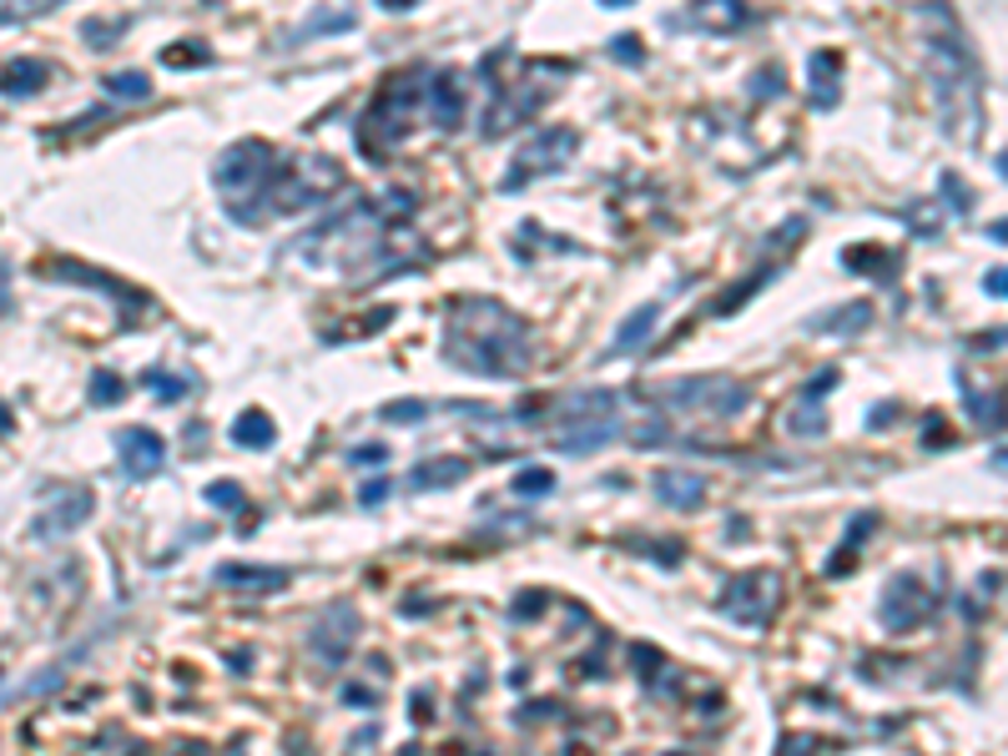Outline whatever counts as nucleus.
<instances>
[{
	"instance_id": "1",
	"label": "nucleus",
	"mask_w": 1008,
	"mask_h": 756,
	"mask_svg": "<svg viewBox=\"0 0 1008 756\" xmlns=\"http://www.w3.org/2000/svg\"><path fill=\"white\" fill-rule=\"evenodd\" d=\"M913 31L923 40V56H928L944 131L958 137V142H973L983 127V61L973 51L969 31H963V21H958V11L948 0H917Z\"/></svg>"
},
{
	"instance_id": "2",
	"label": "nucleus",
	"mask_w": 1008,
	"mask_h": 756,
	"mask_svg": "<svg viewBox=\"0 0 1008 756\" xmlns=\"http://www.w3.org/2000/svg\"><path fill=\"white\" fill-rule=\"evenodd\" d=\"M535 353L530 323L495 298H454L444 318V358L474 378H514Z\"/></svg>"
},
{
	"instance_id": "3",
	"label": "nucleus",
	"mask_w": 1008,
	"mask_h": 756,
	"mask_svg": "<svg viewBox=\"0 0 1008 756\" xmlns=\"http://www.w3.org/2000/svg\"><path fill=\"white\" fill-rule=\"evenodd\" d=\"M424 92H429V71L424 66H404V71H393L379 86L373 106L358 117V146H364L368 162H383L414 131V121L424 117Z\"/></svg>"
},
{
	"instance_id": "4",
	"label": "nucleus",
	"mask_w": 1008,
	"mask_h": 756,
	"mask_svg": "<svg viewBox=\"0 0 1008 756\" xmlns=\"http://www.w3.org/2000/svg\"><path fill=\"white\" fill-rule=\"evenodd\" d=\"M277 167H283V152L258 137L248 142H233L217 157V192H223L227 212L237 222H268V197H273V182H277Z\"/></svg>"
},
{
	"instance_id": "5",
	"label": "nucleus",
	"mask_w": 1008,
	"mask_h": 756,
	"mask_svg": "<svg viewBox=\"0 0 1008 756\" xmlns=\"http://www.w3.org/2000/svg\"><path fill=\"white\" fill-rule=\"evenodd\" d=\"M651 404H661L666 414H707V418H732L736 409H747V383H736L726 374H691L676 383H651L641 389Z\"/></svg>"
},
{
	"instance_id": "6",
	"label": "nucleus",
	"mask_w": 1008,
	"mask_h": 756,
	"mask_svg": "<svg viewBox=\"0 0 1008 756\" xmlns=\"http://www.w3.org/2000/svg\"><path fill=\"white\" fill-rule=\"evenodd\" d=\"M576 152H580L576 127H545V131H535V137H524V146L510 157L505 177H499V192H524L535 177H545V172H560L565 162L576 157Z\"/></svg>"
},
{
	"instance_id": "7",
	"label": "nucleus",
	"mask_w": 1008,
	"mask_h": 756,
	"mask_svg": "<svg viewBox=\"0 0 1008 756\" xmlns=\"http://www.w3.org/2000/svg\"><path fill=\"white\" fill-rule=\"evenodd\" d=\"M782 605V575L776 570H751V575H732L726 590H721V611L732 615L736 626H767Z\"/></svg>"
},
{
	"instance_id": "8",
	"label": "nucleus",
	"mask_w": 1008,
	"mask_h": 756,
	"mask_svg": "<svg viewBox=\"0 0 1008 756\" xmlns=\"http://www.w3.org/2000/svg\"><path fill=\"white\" fill-rule=\"evenodd\" d=\"M933 611H938V590H928L917 575H892L882 600H878V621H882V630H892V636L928 626Z\"/></svg>"
},
{
	"instance_id": "9",
	"label": "nucleus",
	"mask_w": 1008,
	"mask_h": 756,
	"mask_svg": "<svg viewBox=\"0 0 1008 756\" xmlns=\"http://www.w3.org/2000/svg\"><path fill=\"white\" fill-rule=\"evenodd\" d=\"M358 636H364V621H358L354 605H328L308 626V651H313L318 665H343L354 655Z\"/></svg>"
},
{
	"instance_id": "10",
	"label": "nucleus",
	"mask_w": 1008,
	"mask_h": 756,
	"mask_svg": "<svg viewBox=\"0 0 1008 756\" xmlns=\"http://www.w3.org/2000/svg\"><path fill=\"white\" fill-rule=\"evenodd\" d=\"M545 102H550V86L539 81V66H535L520 92H495V106H489V117H485V137H505V131H514L520 121L535 117Z\"/></svg>"
},
{
	"instance_id": "11",
	"label": "nucleus",
	"mask_w": 1008,
	"mask_h": 756,
	"mask_svg": "<svg viewBox=\"0 0 1008 756\" xmlns=\"http://www.w3.org/2000/svg\"><path fill=\"white\" fill-rule=\"evenodd\" d=\"M117 454H121V474L127 480H152L167 464V439L157 429H121Z\"/></svg>"
},
{
	"instance_id": "12",
	"label": "nucleus",
	"mask_w": 1008,
	"mask_h": 756,
	"mask_svg": "<svg viewBox=\"0 0 1008 756\" xmlns=\"http://www.w3.org/2000/svg\"><path fill=\"white\" fill-rule=\"evenodd\" d=\"M424 111L439 131H454L464 121V76H459L454 66H439L429 71V92H424Z\"/></svg>"
},
{
	"instance_id": "13",
	"label": "nucleus",
	"mask_w": 1008,
	"mask_h": 756,
	"mask_svg": "<svg viewBox=\"0 0 1008 756\" xmlns=\"http://www.w3.org/2000/svg\"><path fill=\"white\" fill-rule=\"evenodd\" d=\"M626 434V418L610 414V418H580V424H560V429L550 434V444L560 449V454H595V449H605L610 439H620Z\"/></svg>"
},
{
	"instance_id": "14",
	"label": "nucleus",
	"mask_w": 1008,
	"mask_h": 756,
	"mask_svg": "<svg viewBox=\"0 0 1008 756\" xmlns=\"http://www.w3.org/2000/svg\"><path fill=\"white\" fill-rule=\"evenodd\" d=\"M288 580H293L288 565H242V560L217 565V586H227V590H258V595H277V590H288Z\"/></svg>"
},
{
	"instance_id": "15",
	"label": "nucleus",
	"mask_w": 1008,
	"mask_h": 756,
	"mask_svg": "<svg viewBox=\"0 0 1008 756\" xmlns=\"http://www.w3.org/2000/svg\"><path fill=\"white\" fill-rule=\"evenodd\" d=\"M40 273L46 277H61V283H92V287H102V293H117V303L121 308H146V293H137V287H127V283H117L111 273H96V268H81V262H40Z\"/></svg>"
},
{
	"instance_id": "16",
	"label": "nucleus",
	"mask_w": 1008,
	"mask_h": 756,
	"mask_svg": "<svg viewBox=\"0 0 1008 756\" xmlns=\"http://www.w3.org/2000/svg\"><path fill=\"white\" fill-rule=\"evenodd\" d=\"M470 480V459L459 454H439V459H424V464H414L408 470V489L414 495H439V489H454V484Z\"/></svg>"
},
{
	"instance_id": "17",
	"label": "nucleus",
	"mask_w": 1008,
	"mask_h": 756,
	"mask_svg": "<svg viewBox=\"0 0 1008 756\" xmlns=\"http://www.w3.org/2000/svg\"><path fill=\"white\" fill-rule=\"evenodd\" d=\"M620 409V393L616 389H580V393H565L560 404H555V429L560 424H580V418H610Z\"/></svg>"
},
{
	"instance_id": "18",
	"label": "nucleus",
	"mask_w": 1008,
	"mask_h": 756,
	"mask_svg": "<svg viewBox=\"0 0 1008 756\" xmlns=\"http://www.w3.org/2000/svg\"><path fill=\"white\" fill-rule=\"evenodd\" d=\"M86 520H92V495H86V489H76V495H66V505H51L36 524H31V540L71 535V530H76V524H86Z\"/></svg>"
},
{
	"instance_id": "19",
	"label": "nucleus",
	"mask_w": 1008,
	"mask_h": 756,
	"mask_svg": "<svg viewBox=\"0 0 1008 756\" xmlns=\"http://www.w3.org/2000/svg\"><path fill=\"white\" fill-rule=\"evenodd\" d=\"M842 268H847V273L873 277V283H892V277L903 273V258H898L892 248H873V243H852V248H842Z\"/></svg>"
},
{
	"instance_id": "20",
	"label": "nucleus",
	"mask_w": 1008,
	"mask_h": 756,
	"mask_svg": "<svg viewBox=\"0 0 1008 756\" xmlns=\"http://www.w3.org/2000/svg\"><path fill=\"white\" fill-rule=\"evenodd\" d=\"M691 26H701V31H742L751 21V5L747 0H691Z\"/></svg>"
},
{
	"instance_id": "21",
	"label": "nucleus",
	"mask_w": 1008,
	"mask_h": 756,
	"mask_svg": "<svg viewBox=\"0 0 1008 756\" xmlns=\"http://www.w3.org/2000/svg\"><path fill=\"white\" fill-rule=\"evenodd\" d=\"M867 323H873V303H867V298L842 303V308H827V314L807 318V328H813V333H832V339H857Z\"/></svg>"
},
{
	"instance_id": "22",
	"label": "nucleus",
	"mask_w": 1008,
	"mask_h": 756,
	"mask_svg": "<svg viewBox=\"0 0 1008 756\" xmlns=\"http://www.w3.org/2000/svg\"><path fill=\"white\" fill-rule=\"evenodd\" d=\"M655 495H661V505L671 509H701V499H707V480L691 470H661L655 474Z\"/></svg>"
},
{
	"instance_id": "23",
	"label": "nucleus",
	"mask_w": 1008,
	"mask_h": 756,
	"mask_svg": "<svg viewBox=\"0 0 1008 756\" xmlns=\"http://www.w3.org/2000/svg\"><path fill=\"white\" fill-rule=\"evenodd\" d=\"M958 389H963V404L973 409L983 434H1004L1008 429V389L1004 393H979L969 374H958Z\"/></svg>"
},
{
	"instance_id": "24",
	"label": "nucleus",
	"mask_w": 1008,
	"mask_h": 756,
	"mask_svg": "<svg viewBox=\"0 0 1008 756\" xmlns=\"http://www.w3.org/2000/svg\"><path fill=\"white\" fill-rule=\"evenodd\" d=\"M807 76H813V106L817 111L838 106V96H842V51H813Z\"/></svg>"
},
{
	"instance_id": "25",
	"label": "nucleus",
	"mask_w": 1008,
	"mask_h": 756,
	"mask_svg": "<svg viewBox=\"0 0 1008 756\" xmlns=\"http://www.w3.org/2000/svg\"><path fill=\"white\" fill-rule=\"evenodd\" d=\"M46 81H51V66L36 61V56H21V61H11L5 71H0V96L26 102V96H36Z\"/></svg>"
},
{
	"instance_id": "26",
	"label": "nucleus",
	"mask_w": 1008,
	"mask_h": 756,
	"mask_svg": "<svg viewBox=\"0 0 1008 756\" xmlns=\"http://www.w3.org/2000/svg\"><path fill=\"white\" fill-rule=\"evenodd\" d=\"M661 323V303H641L636 314L626 318V323L616 328V343H610V358H620V353H641L645 343H651V328Z\"/></svg>"
},
{
	"instance_id": "27",
	"label": "nucleus",
	"mask_w": 1008,
	"mask_h": 756,
	"mask_svg": "<svg viewBox=\"0 0 1008 756\" xmlns=\"http://www.w3.org/2000/svg\"><path fill=\"white\" fill-rule=\"evenodd\" d=\"M233 444H242V449H273L277 444V424L262 409H248V414L233 418Z\"/></svg>"
},
{
	"instance_id": "28",
	"label": "nucleus",
	"mask_w": 1008,
	"mask_h": 756,
	"mask_svg": "<svg viewBox=\"0 0 1008 756\" xmlns=\"http://www.w3.org/2000/svg\"><path fill=\"white\" fill-rule=\"evenodd\" d=\"M782 429H786V434H797V439H822V434H827V414H822V404L802 393L797 404H792V409L782 414Z\"/></svg>"
},
{
	"instance_id": "29",
	"label": "nucleus",
	"mask_w": 1008,
	"mask_h": 756,
	"mask_svg": "<svg viewBox=\"0 0 1008 756\" xmlns=\"http://www.w3.org/2000/svg\"><path fill=\"white\" fill-rule=\"evenodd\" d=\"M873 524H878V515H852V524H847V535H842V550L827 560V575H842L852 565V555L863 550V535H873Z\"/></svg>"
},
{
	"instance_id": "30",
	"label": "nucleus",
	"mask_w": 1008,
	"mask_h": 756,
	"mask_svg": "<svg viewBox=\"0 0 1008 756\" xmlns=\"http://www.w3.org/2000/svg\"><path fill=\"white\" fill-rule=\"evenodd\" d=\"M772 277H776V262H761L757 273H751L747 283H736L732 293H726V298H721L716 308H711V314H736V308H742V303H751V293H761V287L772 283Z\"/></svg>"
},
{
	"instance_id": "31",
	"label": "nucleus",
	"mask_w": 1008,
	"mask_h": 756,
	"mask_svg": "<svg viewBox=\"0 0 1008 756\" xmlns=\"http://www.w3.org/2000/svg\"><path fill=\"white\" fill-rule=\"evenodd\" d=\"M106 96H121V102H142V96H152V81L142 76V71H117V76L102 81Z\"/></svg>"
},
{
	"instance_id": "32",
	"label": "nucleus",
	"mask_w": 1008,
	"mask_h": 756,
	"mask_svg": "<svg viewBox=\"0 0 1008 756\" xmlns=\"http://www.w3.org/2000/svg\"><path fill=\"white\" fill-rule=\"evenodd\" d=\"M333 31H354V15L348 11H318V21L293 31V40H313V36H333Z\"/></svg>"
},
{
	"instance_id": "33",
	"label": "nucleus",
	"mask_w": 1008,
	"mask_h": 756,
	"mask_svg": "<svg viewBox=\"0 0 1008 756\" xmlns=\"http://www.w3.org/2000/svg\"><path fill=\"white\" fill-rule=\"evenodd\" d=\"M61 0H0V26H15V21H36V15L56 11Z\"/></svg>"
},
{
	"instance_id": "34",
	"label": "nucleus",
	"mask_w": 1008,
	"mask_h": 756,
	"mask_svg": "<svg viewBox=\"0 0 1008 756\" xmlns=\"http://www.w3.org/2000/svg\"><path fill=\"white\" fill-rule=\"evenodd\" d=\"M207 505L223 509V515H242V509H248V495H242V484L217 480V484H207Z\"/></svg>"
},
{
	"instance_id": "35",
	"label": "nucleus",
	"mask_w": 1008,
	"mask_h": 756,
	"mask_svg": "<svg viewBox=\"0 0 1008 756\" xmlns=\"http://www.w3.org/2000/svg\"><path fill=\"white\" fill-rule=\"evenodd\" d=\"M86 399H92V404H102V409H111V404H121V399H127V383H121L117 374H92V389H86Z\"/></svg>"
},
{
	"instance_id": "36",
	"label": "nucleus",
	"mask_w": 1008,
	"mask_h": 756,
	"mask_svg": "<svg viewBox=\"0 0 1008 756\" xmlns=\"http://www.w3.org/2000/svg\"><path fill=\"white\" fill-rule=\"evenodd\" d=\"M379 418H389V424H419V418H429V404L424 399H389L379 409Z\"/></svg>"
},
{
	"instance_id": "37",
	"label": "nucleus",
	"mask_w": 1008,
	"mask_h": 756,
	"mask_svg": "<svg viewBox=\"0 0 1008 756\" xmlns=\"http://www.w3.org/2000/svg\"><path fill=\"white\" fill-rule=\"evenodd\" d=\"M510 489H514L520 499H530V495H550V489H555V474H550V470H520V474L510 480Z\"/></svg>"
},
{
	"instance_id": "38",
	"label": "nucleus",
	"mask_w": 1008,
	"mask_h": 756,
	"mask_svg": "<svg viewBox=\"0 0 1008 756\" xmlns=\"http://www.w3.org/2000/svg\"><path fill=\"white\" fill-rule=\"evenodd\" d=\"M162 61L167 66H212V56H207V46H202V40H177V46H167V51H162Z\"/></svg>"
},
{
	"instance_id": "39",
	"label": "nucleus",
	"mask_w": 1008,
	"mask_h": 756,
	"mask_svg": "<svg viewBox=\"0 0 1008 756\" xmlns=\"http://www.w3.org/2000/svg\"><path fill=\"white\" fill-rule=\"evenodd\" d=\"M776 756H827V746H822V736L792 731V736H782V742H776Z\"/></svg>"
},
{
	"instance_id": "40",
	"label": "nucleus",
	"mask_w": 1008,
	"mask_h": 756,
	"mask_svg": "<svg viewBox=\"0 0 1008 756\" xmlns=\"http://www.w3.org/2000/svg\"><path fill=\"white\" fill-rule=\"evenodd\" d=\"M142 383L157 393V399H182V393H187V378H171V374H162V368L142 374Z\"/></svg>"
},
{
	"instance_id": "41",
	"label": "nucleus",
	"mask_w": 1008,
	"mask_h": 756,
	"mask_svg": "<svg viewBox=\"0 0 1008 756\" xmlns=\"http://www.w3.org/2000/svg\"><path fill=\"white\" fill-rule=\"evenodd\" d=\"M348 464L354 470H383L389 464V444H358L354 454H348Z\"/></svg>"
},
{
	"instance_id": "42",
	"label": "nucleus",
	"mask_w": 1008,
	"mask_h": 756,
	"mask_svg": "<svg viewBox=\"0 0 1008 756\" xmlns=\"http://www.w3.org/2000/svg\"><path fill=\"white\" fill-rule=\"evenodd\" d=\"M944 202L953 212H969L973 208V192L963 187V177H958V172H944Z\"/></svg>"
},
{
	"instance_id": "43",
	"label": "nucleus",
	"mask_w": 1008,
	"mask_h": 756,
	"mask_svg": "<svg viewBox=\"0 0 1008 756\" xmlns=\"http://www.w3.org/2000/svg\"><path fill=\"white\" fill-rule=\"evenodd\" d=\"M838 378H842V368H817V374L802 383V393H807V399H822V393L838 389Z\"/></svg>"
},
{
	"instance_id": "44",
	"label": "nucleus",
	"mask_w": 1008,
	"mask_h": 756,
	"mask_svg": "<svg viewBox=\"0 0 1008 756\" xmlns=\"http://www.w3.org/2000/svg\"><path fill=\"white\" fill-rule=\"evenodd\" d=\"M610 56H616V61L641 66V61H645V46H641V36H616V40H610Z\"/></svg>"
},
{
	"instance_id": "45",
	"label": "nucleus",
	"mask_w": 1008,
	"mask_h": 756,
	"mask_svg": "<svg viewBox=\"0 0 1008 756\" xmlns=\"http://www.w3.org/2000/svg\"><path fill=\"white\" fill-rule=\"evenodd\" d=\"M343 706H354V711H373L379 696L368 692V686H358V681H348V686H343Z\"/></svg>"
},
{
	"instance_id": "46",
	"label": "nucleus",
	"mask_w": 1008,
	"mask_h": 756,
	"mask_svg": "<svg viewBox=\"0 0 1008 756\" xmlns=\"http://www.w3.org/2000/svg\"><path fill=\"white\" fill-rule=\"evenodd\" d=\"M383 499H389V480H368L364 489H358V505L364 509H379Z\"/></svg>"
},
{
	"instance_id": "47",
	"label": "nucleus",
	"mask_w": 1008,
	"mask_h": 756,
	"mask_svg": "<svg viewBox=\"0 0 1008 756\" xmlns=\"http://www.w3.org/2000/svg\"><path fill=\"white\" fill-rule=\"evenodd\" d=\"M127 26H131V21H117V26H86V31H81V36L92 40V46H111V40H117V36H121V31H127Z\"/></svg>"
},
{
	"instance_id": "48",
	"label": "nucleus",
	"mask_w": 1008,
	"mask_h": 756,
	"mask_svg": "<svg viewBox=\"0 0 1008 756\" xmlns=\"http://www.w3.org/2000/svg\"><path fill=\"white\" fill-rule=\"evenodd\" d=\"M983 293L988 298H1008V268H988L983 273Z\"/></svg>"
},
{
	"instance_id": "49",
	"label": "nucleus",
	"mask_w": 1008,
	"mask_h": 756,
	"mask_svg": "<svg viewBox=\"0 0 1008 756\" xmlns=\"http://www.w3.org/2000/svg\"><path fill=\"white\" fill-rule=\"evenodd\" d=\"M776 86H782V76H776L772 66H767V71H757V76H751V92H757V102H767V92H776Z\"/></svg>"
},
{
	"instance_id": "50",
	"label": "nucleus",
	"mask_w": 1008,
	"mask_h": 756,
	"mask_svg": "<svg viewBox=\"0 0 1008 756\" xmlns=\"http://www.w3.org/2000/svg\"><path fill=\"white\" fill-rule=\"evenodd\" d=\"M539 605H545V595H539V590H530V595H520V605H514V621H524V615H535Z\"/></svg>"
},
{
	"instance_id": "51",
	"label": "nucleus",
	"mask_w": 1008,
	"mask_h": 756,
	"mask_svg": "<svg viewBox=\"0 0 1008 756\" xmlns=\"http://www.w3.org/2000/svg\"><path fill=\"white\" fill-rule=\"evenodd\" d=\"M988 470H994V474H1008V444H1004V449H994V459H988Z\"/></svg>"
},
{
	"instance_id": "52",
	"label": "nucleus",
	"mask_w": 1008,
	"mask_h": 756,
	"mask_svg": "<svg viewBox=\"0 0 1008 756\" xmlns=\"http://www.w3.org/2000/svg\"><path fill=\"white\" fill-rule=\"evenodd\" d=\"M988 243H1008V222H988Z\"/></svg>"
},
{
	"instance_id": "53",
	"label": "nucleus",
	"mask_w": 1008,
	"mask_h": 756,
	"mask_svg": "<svg viewBox=\"0 0 1008 756\" xmlns=\"http://www.w3.org/2000/svg\"><path fill=\"white\" fill-rule=\"evenodd\" d=\"M11 429H15V424H11V409L0 404V439H5V434H11Z\"/></svg>"
},
{
	"instance_id": "54",
	"label": "nucleus",
	"mask_w": 1008,
	"mask_h": 756,
	"mask_svg": "<svg viewBox=\"0 0 1008 756\" xmlns=\"http://www.w3.org/2000/svg\"><path fill=\"white\" fill-rule=\"evenodd\" d=\"M994 167H998V177H1004V182H1008V146H1004V152H998V162H994Z\"/></svg>"
},
{
	"instance_id": "55",
	"label": "nucleus",
	"mask_w": 1008,
	"mask_h": 756,
	"mask_svg": "<svg viewBox=\"0 0 1008 756\" xmlns=\"http://www.w3.org/2000/svg\"><path fill=\"white\" fill-rule=\"evenodd\" d=\"M601 5H630V0H601Z\"/></svg>"
},
{
	"instance_id": "56",
	"label": "nucleus",
	"mask_w": 1008,
	"mask_h": 756,
	"mask_svg": "<svg viewBox=\"0 0 1008 756\" xmlns=\"http://www.w3.org/2000/svg\"><path fill=\"white\" fill-rule=\"evenodd\" d=\"M666 756H686V752H666Z\"/></svg>"
}]
</instances>
